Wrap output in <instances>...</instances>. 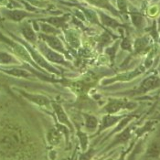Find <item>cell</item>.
Wrapping results in <instances>:
<instances>
[{
  "label": "cell",
  "instance_id": "6da1fadb",
  "mask_svg": "<svg viewBox=\"0 0 160 160\" xmlns=\"http://www.w3.org/2000/svg\"><path fill=\"white\" fill-rule=\"evenodd\" d=\"M23 146L20 132L12 127H5L0 130V153L5 156L17 154Z\"/></svg>",
  "mask_w": 160,
  "mask_h": 160
},
{
  "label": "cell",
  "instance_id": "7a4b0ae2",
  "mask_svg": "<svg viewBox=\"0 0 160 160\" xmlns=\"http://www.w3.org/2000/svg\"><path fill=\"white\" fill-rule=\"evenodd\" d=\"M158 87H160V76L153 74V75H150L147 78H145L136 89L124 92L120 94L130 96V97L137 96V95H142V94L148 93V92L155 90Z\"/></svg>",
  "mask_w": 160,
  "mask_h": 160
},
{
  "label": "cell",
  "instance_id": "3957f363",
  "mask_svg": "<svg viewBox=\"0 0 160 160\" xmlns=\"http://www.w3.org/2000/svg\"><path fill=\"white\" fill-rule=\"evenodd\" d=\"M136 107V102H129L125 99H109L102 111L106 114H115L121 110H134Z\"/></svg>",
  "mask_w": 160,
  "mask_h": 160
},
{
  "label": "cell",
  "instance_id": "277c9868",
  "mask_svg": "<svg viewBox=\"0 0 160 160\" xmlns=\"http://www.w3.org/2000/svg\"><path fill=\"white\" fill-rule=\"evenodd\" d=\"M134 129H135V124H130V125H127L121 132L117 133L116 136H114V138L112 139V141L110 143V145L105 148L104 152L109 151L110 149L115 148L116 146L127 143L130 140V138L132 137Z\"/></svg>",
  "mask_w": 160,
  "mask_h": 160
},
{
  "label": "cell",
  "instance_id": "5b68a950",
  "mask_svg": "<svg viewBox=\"0 0 160 160\" xmlns=\"http://www.w3.org/2000/svg\"><path fill=\"white\" fill-rule=\"evenodd\" d=\"M146 67L144 65H140L138 66L136 69L133 70V71H130V72H125L123 73L118 74L117 76L111 78V79H108L106 81H104L102 83L103 84H109L112 82H128V81H132L133 79L136 78L137 76H140L142 73L145 72L146 71Z\"/></svg>",
  "mask_w": 160,
  "mask_h": 160
},
{
  "label": "cell",
  "instance_id": "8992f818",
  "mask_svg": "<svg viewBox=\"0 0 160 160\" xmlns=\"http://www.w3.org/2000/svg\"><path fill=\"white\" fill-rule=\"evenodd\" d=\"M39 49L41 53L43 54V56L46 58V60H48L50 62H54V63H57V64H62L63 66H66V67H69L71 68L72 65L69 63L68 62L65 61L64 57L61 55L60 53L56 52L55 50L53 49H50L48 48L46 45L44 44H40L39 46Z\"/></svg>",
  "mask_w": 160,
  "mask_h": 160
},
{
  "label": "cell",
  "instance_id": "52a82bcc",
  "mask_svg": "<svg viewBox=\"0 0 160 160\" xmlns=\"http://www.w3.org/2000/svg\"><path fill=\"white\" fill-rule=\"evenodd\" d=\"M125 115H115V114H105L102 116L101 123H99V127L96 131V133L92 136H98L99 134H101L102 131L112 127L113 125L117 124L119 123Z\"/></svg>",
  "mask_w": 160,
  "mask_h": 160
},
{
  "label": "cell",
  "instance_id": "ba28073f",
  "mask_svg": "<svg viewBox=\"0 0 160 160\" xmlns=\"http://www.w3.org/2000/svg\"><path fill=\"white\" fill-rule=\"evenodd\" d=\"M160 157V131L155 136V137L149 142L146 154L145 159H157Z\"/></svg>",
  "mask_w": 160,
  "mask_h": 160
},
{
  "label": "cell",
  "instance_id": "9c48e42d",
  "mask_svg": "<svg viewBox=\"0 0 160 160\" xmlns=\"http://www.w3.org/2000/svg\"><path fill=\"white\" fill-rule=\"evenodd\" d=\"M51 104H52V108H53V110H54L55 115H56V117H57V121L59 122V123L67 126L72 132H73V124L71 122V120H70L68 114L66 113V112L64 111L63 107H62L61 104H59V103H57V102H52Z\"/></svg>",
  "mask_w": 160,
  "mask_h": 160
},
{
  "label": "cell",
  "instance_id": "30bf717a",
  "mask_svg": "<svg viewBox=\"0 0 160 160\" xmlns=\"http://www.w3.org/2000/svg\"><path fill=\"white\" fill-rule=\"evenodd\" d=\"M18 92L27 100H28L29 102L37 104L38 106H48L50 104V100L47 98L44 95L41 94H35V93H30V92H27L22 90H18Z\"/></svg>",
  "mask_w": 160,
  "mask_h": 160
},
{
  "label": "cell",
  "instance_id": "8fae6325",
  "mask_svg": "<svg viewBox=\"0 0 160 160\" xmlns=\"http://www.w3.org/2000/svg\"><path fill=\"white\" fill-rule=\"evenodd\" d=\"M84 117V127L85 132L88 133H96L99 127V120L96 116L90 114V113H83Z\"/></svg>",
  "mask_w": 160,
  "mask_h": 160
},
{
  "label": "cell",
  "instance_id": "7c38bea8",
  "mask_svg": "<svg viewBox=\"0 0 160 160\" xmlns=\"http://www.w3.org/2000/svg\"><path fill=\"white\" fill-rule=\"evenodd\" d=\"M0 72L8 74L10 76H14L17 78H23V79H30L34 76L33 72H30L27 70L21 69V68H17V67H14L11 69H1L0 68Z\"/></svg>",
  "mask_w": 160,
  "mask_h": 160
},
{
  "label": "cell",
  "instance_id": "4fadbf2b",
  "mask_svg": "<svg viewBox=\"0 0 160 160\" xmlns=\"http://www.w3.org/2000/svg\"><path fill=\"white\" fill-rule=\"evenodd\" d=\"M62 134L57 127L50 128L47 135V139L49 145L51 146H58L62 142Z\"/></svg>",
  "mask_w": 160,
  "mask_h": 160
},
{
  "label": "cell",
  "instance_id": "5bb4252c",
  "mask_svg": "<svg viewBox=\"0 0 160 160\" xmlns=\"http://www.w3.org/2000/svg\"><path fill=\"white\" fill-rule=\"evenodd\" d=\"M44 39L48 42L49 46L53 49V50H57L62 53L67 54L66 50L64 49V47L62 45V41L56 37H50V36H44Z\"/></svg>",
  "mask_w": 160,
  "mask_h": 160
},
{
  "label": "cell",
  "instance_id": "9a60e30c",
  "mask_svg": "<svg viewBox=\"0 0 160 160\" xmlns=\"http://www.w3.org/2000/svg\"><path fill=\"white\" fill-rule=\"evenodd\" d=\"M0 64L2 65H19L20 62L18 61L11 54L7 52H0Z\"/></svg>",
  "mask_w": 160,
  "mask_h": 160
},
{
  "label": "cell",
  "instance_id": "2e32d148",
  "mask_svg": "<svg viewBox=\"0 0 160 160\" xmlns=\"http://www.w3.org/2000/svg\"><path fill=\"white\" fill-rule=\"evenodd\" d=\"M77 136L79 138V142L81 145V148L82 152H85L87 149L89 148V136L88 134L84 131H82L81 129H79L77 131Z\"/></svg>",
  "mask_w": 160,
  "mask_h": 160
},
{
  "label": "cell",
  "instance_id": "e0dca14e",
  "mask_svg": "<svg viewBox=\"0 0 160 160\" xmlns=\"http://www.w3.org/2000/svg\"><path fill=\"white\" fill-rule=\"evenodd\" d=\"M22 33L24 35V37L26 38V39H28V41L35 43L36 42V35L33 31V29L28 26V25H25L24 27L22 28Z\"/></svg>",
  "mask_w": 160,
  "mask_h": 160
},
{
  "label": "cell",
  "instance_id": "ac0fdd59",
  "mask_svg": "<svg viewBox=\"0 0 160 160\" xmlns=\"http://www.w3.org/2000/svg\"><path fill=\"white\" fill-rule=\"evenodd\" d=\"M7 16L15 21H20L21 19H23L24 18L28 17V13L23 12V11H19V10H15V11H7L6 12Z\"/></svg>",
  "mask_w": 160,
  "mask_h": 160
},
{
  "label": "cell",
  "instance_id": "d6986e66",
  "mask_svg": "<svg viewBox=\"0 0 160 160\" xmlns=\"http://www.w3.org/2000/svg\"><path fill=\"white\" fill-rule=\"evenodd\" d=\"M148 40L147 38H138L136 39L135 42V49H136V53H140L143 52L144 50H146L148 47Z\"/></svg>",
  "mask_w": 160,
  "mask_h": 160
},
{
  "label": "cell",
  "instance_id": "ffe728a7",
  "mask_svg": "<svg viewBox=\"0 0 160 160\" xmlns=\"http://www.w3.org/2000/svg\"><path fill=\"white\" fill-rule=\"evenodd\" d=\"M95 154H96V150L94 149V148H88L85 152H82L79 156L78 160H92V158L95 156Z\"/></svg>",
  "mask_w": 160,
  "mask_h": 160
},
{
  "label": "cell",
  "instance_id": "44dd1931",
  "mask_svg": "<svg viewBox=\"0 0 160 160\" xmlns=\"http://www.w3.org/2000/svg\"><path fill=\"white\" fill-rule=\"evenodd\" d=\"M131 17H132L133 23H134V25L136 26L137 28H142L144 27V25H145V19H144V18L141 15L134 13V14H132Z\"/></svg>",
  "mask_w": 160,
  "mask_h": 160
},
{
  "label": "cell",
  "instance_id": "7402d4cb",
  "mask_svg": "<svg viewBox=\"0 0 160 160\" xmlns=\"http://www.w3.org/2000/svg\"><path fill=\"white\" fill-rule=\"evenodd\" d=\"M143 140H140L137 144H136V146L133 149V151L131 152V154L129 155V157L127 158V159L126 160H136V156H137V154L138 153H140V151H141V149H142V146H143Z\"/></svg>",
  "mask_w": 160,
  "mask_h": 160
},
{
  "label": "cell",
  "instance_id": "603a6c76",
  "mask_svg": "<svg viewBox=\"0 0 160 160\" xmlns=\"http://www.w3.org/2000/svg\"><path fill=\"white\" fill-rule=\"evenodd\" d=\"M102 18L103 23H104L105 25H107V26H109V27H112V28H116V27L120 26V24H119L117 21H115L114 19H112V18H109V17H107V16H105V15H102Z\"/></svg>",
  "mask_w": 160,
  "mask_h": 160
},
{
  "label": "cell",
  "instance_id": "cb8c5ba5",
  "mask_svg": "<svg viewBox=\"0 0 160 160\" xmlns=\"http://www.w3.org/2000/svg\"><path fill=\"white\" fill-rule=\"evenodd\" d=\"M122 49H124V50H130L131 51V43H130V41L128 40V39H124L123 42H122Z\"/></svg>",
  "mask_w": 160,
  "mask_h": 160
},
{
  "label": "cell",
  "instance_id": "d4e9b609",
  "mask_svg": "<svg viewBox=\"0 0 160 160\" xmlns=\"http://www.w3.org/2000/svg\"><path fill=\"white\" fill-rule=\"evenodd\" d=\"M118 7L121 10L124 11L126 9V3L125 0H118Z\"/></svg>",
  "mask_w": 160,
  "mask_h": 160
},
{
  "label": "cell",
  "instance_id": "484cf974",
  "mask_svg": "<svg viewBox=\"0 0 160 160\" xmlns=\"http://www.w3.org/2000/svg\"><path fill=\"white\" fill-rule=\"evenodd\" d=\"M128 151H129V150H128ZM128 151H124V152H123V153L120 155V157L115 160H125V158H126V155H127Z\"/></svg>",
  "mask_w": 160,
  "mask_h": 160
},
{
  "label": "cell",
  "instance_id": "4316f807",
  "mask_svg": "<svg viewBox=\"0 0 160 160\" xmlns=\"http://www.w3.org/2000/svg\"><path fill=\"white\" fill-rule=\"evenodd\" d=\"M158 29L160 30V17L159 18H158Z\"/></svg>",
  "mask_w": 160,
  "mask_h": 160
},
{
  "label": "cell",
  "instance_id": "83f0119b",
  "mask_svg": "<svg viewBox=\"0 0 160 160\" xmlns=\"http://www.w3.org/2000/svg\"><path fill=\"white\" fill-rule=\"evenodd\" d=\"M158 72H159V76H160V66L158 67Z\"/></svg>",
  "mask_w": 160,
  "mask_h": 160
},
{
  "label": "cell",
  "instance_id": "f1b7e54d",
  "mask_svg": "<svg viewBox=\"0 0 160 160\" xmlns=\"http://www.w3.org/2000/svg\"><path fill=\"white\" fill-rule=\"evenodd\" d=\"M159 42H160V39H159Z\"/></svg>",
  "mask_w": 160,
  "mask_h": 160
}]
</instances>
